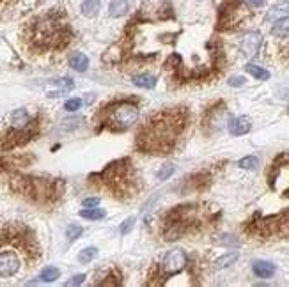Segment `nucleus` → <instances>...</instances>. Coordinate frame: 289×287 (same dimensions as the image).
I'll use <instances>...</instances> for the list:
<instances>
[{"mask_svg": "<svg viewBox=\"0 0 289 287\" xmlns=\"http://www.w3.org/2000/svg\"><path fill=\"white\" fill-rule=\"evenodd\" d=\"M238 165H240L241 168H245V170H254V168H257V165H259V160L255 156H245L238 161Z\"/></svg>", "mask_w": 289, "mask_h": 287, "instance_id": "27", "label": "nucleus"}, {"mask_svg": "<svg viewBox=\"0 0 289 287\" xmlns=\"http://www.w3.org/2000/svg\"><path fill=\"white\" fill-rule=\"evenodd\" d=\"M252 271L257 278H271L275 275V264L266 261H257L252 266Z\"/></svg>", "mask_w": 289, "mask_h": 287, "instance_id": "15", "label": "nucleus"}, {"mask_svg": "<svg viewBox=\"0 0 289 287\" xmlns=\"http://www.w3.org/2000/svg\"><path fill=\"white\" fill-rule=\"evenodd\" d=\"M271 34L277 36V38H289V16L275 22L273 29H271Z\"/></svg>", "mask_w": 289, "mask_h": 287, "instance_id": "20", "label": "nucleus"}, {"mask_svg": "<svg viewBox=\"0 0 289 287\" xmlns=\"http://www.w3.org/2000/svg\"><path fill=\"white\" fill-rule=\"evenodd\" d=\"M100 8H102L100 0H83L82 2V13L87 18H94L100 13Z\"/></svg>", "mask_w": 289, "mask_h": 287, "instance_id": "19", "label": "nucleus"}, {"mask_svg": "<svg viewBox=\"0 0 289 287\" xmlns=\"http://www.w3.org/2000/svg\"><path fill=\"white\" fill-rule=\"evenodd\" d=\"M98 204H100L98 197H89L83 201V206H85V208H94V206H98Z\"/></svg>", "mask_w": 289, "mask_h": 287, "instance_id": "37", "label": "nucleus"}, {"mask_svg": "<svg viewBox=\"0 0 289 287\" xmlns=\"http://www.w3.org/2000/svg\"><path fill=\"white\" fill-rule=\"evenodd\" d=\"M73 41V30L64 9L53 8L38 15L22 29V43L30 55L59 53Z\"/></svg>", "mask_w": 289, "mask_h": 287, "instance_id": "3", "label": "nucleus"}, {"mask_svg": "<svg viewBox=\"0 0 289 287\" xmlns=\"http://www.w3.org/2000/svg\"><path fill=\"white\" fill-rule=\"evenodd\" d=\"M80 217L82 218H87V220H102V218H105V211L100 208H85L80 211Z\"/></svg>", "mask_w": 289, "mask_h": 287, "instance_id": "23", "label": "nucleus"}, {"mask_svg": "<svg viewBox=\"0 0 289 287\" xmlns=\"http://www.w3.org/2000/svg\"><path fill=\"white\" fill-rule=\"evenodd\" d=\"M9 188L32 204L53 206L62 199L66 184H64L62 179L15 174L9 179Z\"/></svg>", "mask_w": 289, "mask_h": 287, "instance_id": "5", "label": "nucleus"}, {"mask_svg": "<svg viewBox=\"0 0 289 287\" xmlns=\"http://www.w3.org/2000/svg\"><path fill=\"white\" fill-rule=\"evenodd\" d=\"M227 83H229L231 87H241L245 83V78H243V76H233V78H231Z\"/></svg>", "mask_w": 289, "mask_h": 287, "instance_id": "35", "label": "nucleus"}, {"mask_svg": "<svg viewBox=\"0 0 289 287\" xmlns=\"http://www.w3.org/2000/svg\"><path fill=\"white\" fill-rule=\"evenodd\" d=\"M133 224H135V218H126V220L123 222V225L119 227V231H121V234L123 236H126V234H130L132 232V229H133Z\"/></svg>", "mask_w": 289, "mask_h": 287, "instance_id": "31", "label": "nucleus"}, {"mask_svg": "<svg viewBox=\"0 0 289 287\" xmlns=\"http://www.w3.org/2000/svg\"><path fill=\"white\" fill-rule=\"evenodd\" d=\"M121 282H123V278H121V275L117 273V269H109V271H105V276H103V280H96V285H121Z\"/></svg>", "mask_w": 289, "mask_h": 287, "instance_id": "18", "label": "nucleus"}, {"mask_svg": "<svg viewBox=\"0 0 289 287\" xmlns=\"http://www.w3.org/2000/svg\"><path fill=\"white\" fill-rule=\"evenodd\" d=\"M206 222L208 217L203 215V209L199 206H176L163 215L160 234H162L163 241H176L179 238H184L186 234L201 231Z\"/></svg>", "mask_w": 289, "mask_h": 287, "instance_id": "7", "label": "nucleus"}, {"mask_svg": "<svg viewBox=\"0 0 289 287\" xmlns=\"http://www.w3.org/2000/svg\"><path fill=\"white\" fill-rule=\"evenodd\" d=\"M89 184L109 194L117 201H130L142 190L139 172L130 158H121L107 165L103 170L89 175Z\"/></svg>", "mask_w": 289, "mask_h": 287, "instance_id": "4", "label": "nucleus"}, {"mask_svg": "<svg viewBox=\"0 0 289 287\" xmlns=\"http://www.w3.org/2000/svg\"><path fill=\"white\" fill-rule=\"evenodd\" d=\"M83 229L80 227V225H68V229H66V236H68V239H71V241H75V239H78L80 236H82Z\"/></svg>", "mask_w": 289, "mask_h": 287, "instance_id": "28", "label": "nucleus"}, {"mask_svg": "<svg viewBox=\"0 0 289 287\" xmlns=\"http://www.w3.org/2000/svg\"><path fill=\"white\" fill-rule=\"evenodd\" d=\"M264 2H266V0H245V4H247L248 8H252V9L263 8Z\"/></svg>", "mask_w": 289, "mask_h": 287, "instance_id": "34", "label": "nucleus"}, {"mask_svg": "<svg viewBox=\"0 0 289 287\" xmlns=\"http://www.w3.org/2000/svg\"><path fill=\"white\" fill-rule=\"evenodd\" d=\"M238 257H240V255H238L236 252H231V254L222 255L220 259H217V261H215V268H217V269L229 268L231 264H234V262L238 261Z\"/></svg>", "mask_w": 289, "mask_h": 287, "instance_id": "24", "label": "nucleus"}, {"mask_svg": "<svg viewBox=\"0 0 289 287\" xmlns=\"http://www.w3.org/2000/svg\"><path fill=\"white\" fill-rule=\"evenodd\" d=\"M83 280H85V275H76V276H73L66 285H80V283H83Z\"/></svg>", "mask_w": 289, "mask_h": 287, "instance_id": "36", "label": "nucleus"}, {"mask_svg": "<svg viewBox=\"0 0 289 287\" xmlns=\"http://www.w3.org/2000/svg\"><path fill=\"white\" fill-rule=\"evenodd\" d=\"M43 116H30L27 109H16L6 117V130L0 135V151H13L39 137Z\"/></svg>", "mask_w": 289, "mask_h": 287, "instance_id": "6", "label": "nucleus"}, {"mask_svg": "<svg viewBox=\"0 0 289 287\" xmlns=\"http://www.w3.org/2000/svg\"><path fill=\"white\" fill-rule=\"evenodd\" d=\"M139 119V101L135 98H114L98 110L94 121L98 123L100 130L126 131Z\"/></svg>", "mask_w": 289, "mask_h": 287, "instance_id": "8", "label": "nucleus"}, {"mask_svg": "<svg viewBox=\"0 0 289 287\" xmlns=\"http://www.w3.org/2000/svg\"><path fill=\"white\" fill-rule=\"evenodd\" d=\"M174 170H176V168H174V165H163V167L158 170L156 179H158V181H165V179H169L170 175L174 174Z\"/></svg>", "mask_w": 289, "mask_h": 287, "instance_id": "29", "label": "nucleus"}, {"mask_svg": "<svg viewBox=\"0 0 289 287\" xmlns=\"http://www.w3.org/2000/svg\"><path fill=\"white\" fill-rule=\"evenodd\" d=\"M263 45V36L259 32H247L240 41V52L245 57H254Z\"/></svg>", "mask_w": 289, "mask_h": 287, "instance_id": "12", "label": "nucleus"}, {"mask_svg": "<svg viewBox=\"0 0 289 287\" xmlns=\"http://www.w3.org/2000/svg\"><path fill=\"white\" fill-rule=\"evenodd\" d=\"M270 188L278 194L289 195V161H275L270 172Z\"/></svg>", "mask_w": 289, "mask_h": 287, "instance_id": "11", "label": "nucleus"}, {"mask_svg": "<svg viewBox=\"0 0 289 287\" xmlns=\"http://www.w3.org/2000/svg\"><path fill=\"white\" fill-rule=\"evenodd\" d=\"M245 69H247L248 75H252L255 80H268L270 78V71L264 69V67H261V66H255V64H247Z\"/></svg>", "mask_w": 289, "mask_h": 287, "instance_id": "22", "label": "nucleus"}, {"mask_svg": "<svg viewBox=\"0 0 289 287\" xmlns=\"http://www.w3.org/2000/svg\"><path fill=\"white\" fill-rule=\"evenodd\" d=\"M218 243H220V245H227V246H236L238 239H234V238H231L229 234H226V236H222V238L218 239Z\"/></svg>", "mask_w": 289, "mask_h": 287, "instance_id": "33", "label": "nucleus"}, {"mask_svg": "<svg viewBox=\"0 0 289 287\" xmlns=\"http://www.w3.org/2000/svg\"><path fill=\"white\" fill-rule=\"evenodd\" d=\"M80 107H82V100H78V98H71V100H68L64 103V109L68 110V112H76Z\"/></svg>", "mask_w": 289, "mask_h": 287, "instance_id": "30", "label": "nucleus"}, {"mask_svg": "<svg viewBox=\"0 0 289 287\" xmlns=\"http://www.w3.org/2000/svg\"><path fill=\"white\" fill-rule=\"evenodd\" d=\"M188 266H190V261H188V255L184 254V250H170L162 261L151 268L146 283L147 285H163V283L169 282V278L183 273Z\"/></svg>", "mask_w": 289, "mask_h": 287, "instance_id": "9", "label": "nucleus"}, {"mask_svg": "<svg viewBox=\"0 0 289 287\" xmlns=\"http://www.w3.org/2000/svg\"><path fill=\"white\" fill-rule=\"evenodd\" d=\"M133 83L137 87H142V89H153L156 85V76L151 75V73H140V75L133 76Z\"/></svg>", "mask_w": 289, "mask_h": 287, "instance_id": "17", "label": "nucleus"}, {"mask_svg": "<svg viewBox=\"0 0 289 287\" xmlns=\"http://www.w3.org/2000/svg\"><path fill=\"white\" fill-rule=\"evenodd\" d=\"M128 11V2L126 0H112L109 6V15L112 18H119Z\"/></svg>", "mask_w": 289, "mask_h": 287, "instance_id": "21", "label": "nucleus"}, {"mask_svg": "<svg viewBox=\"0 0 289 287\" xmlns=\"http://www.w3.org/2000/svg\"><path fill=\"white\" fill-rule=\"evenodd\" d=\"M250 130H252V121H250V117H247V116L236 117V119H233L229 123V133L233 135V137L247 135Z\"/></svg>", "mask_w": 289, "mask_h": 287, "instance_id": "14", "label": "nucleus"}, {"mask_svg": "<svg viewBox=\"0 0 289 287\" xmlns=\"http://www.w3.org/2000/svg\"><path fill=\"white\" fill-rule=\"evenodd\" d=\"M69 66L75 71H78V73H83V71H87V67H89V57L80 52L73 53V55L69 57Z\"/></svg>", "mask_w": 289, "mask_h": 287, "instance_id": "16", "label": "nucleus"}, {"mask_svg": "<svg viewBox=\"0 0 289 287\" xmlns=\"http://www.w3.org/2000/svg\"><path fill=\"white\" fill-rule=\"evenodd\" d=\"M190 126V110L172 107L147 117L135 138V147L147 154H170L177 151Z\"/></svg>", "mask_w": 289, "mask_h": 287, "instance_id": "2", "label": "nucleus"}, {"mask_svg": "<svg viewBox=\"0 0 289 287\" xmlns=\"http://www.w3.org/2000/svg\"><path fill=\"white\" fill-rule=\"evenodd\" d=\"M250 231L259 234L261 238H277L280 234L289 232V213L275 215V217H264L259 222H252Z\"/></svg>", "mask_w": 289, "mask_h": 287, "instance_id": "10", "label": "nucleus"}, {"mask_svg": "<svg viewBox=\"0 0 289 287\" xmlns=\"http://www.w3.org/2000/svg\"><path fill=\"white\" fill-rule=\"evenodd\" d=\"M41 259L36 232L18 220L0 222V280L29 271Z\"/></svg>", "mask_w": 289, "mask_h": 287, "instance_id": "1", "label": "nucleus"}, {"mask_svg": "<svg viewBox=\"0 0 289 287\" xmlns=\"http://www.w3.org/2000/svg\"><path fill=\"white\" fill-rule=\"evenodd\" d=\"M98 255V248H94V246H89V248H83L82 252L78 254V261L82 264H89L90 261H94V257Z\"/></svg>", "mask_w": 289, "mask_h": 287, "instance_id": "25", "label": "nucleus"}, {"mask_svg": "<svg viewBox=\"0 0 289 287\" xmlns=\"http://www.w3.org/2000/svg\"><path fill=\"white\" fill-rule=\"evenodd\" d=\"M60 276V271L57 268H52V266H50V268H45L41 271V275H39V280H41V282H55L57 278H59Z\"/></svg>", "mask_w": 289, "mask_h": 287, "instance_id": "26", "label": "nucleus"}, {"mask_svg": "<svg viewBox=\"0 0 289 287\" xmlns=\"http://www.w3.org/2000/svg\"><path fill=\"white\" fill-rule=\"evenodd\" d=\"M16 2H18V0H0V15L6 13V11H9Z\"/></svg>", "mask_w": 289, "mask_h": 287, "instance_id": "32", "label": "nucleus"}, {"mask_svg": "<svg viewBox=\"0 0 289 287\" xmlns=\"http://www.w3.org/2000/svg\"><path fill=\"white\" fill-rule=\"evenodd\" d=\"M285 16H289V0H280V2L271 6L270 11L264 16V20L270 23H275L278 22V20L285 18Z\"/></svg>", "mask_w": 289, "mask_h": 287, "instance_id": "13", "label": "nucleus"}]
</instances>
